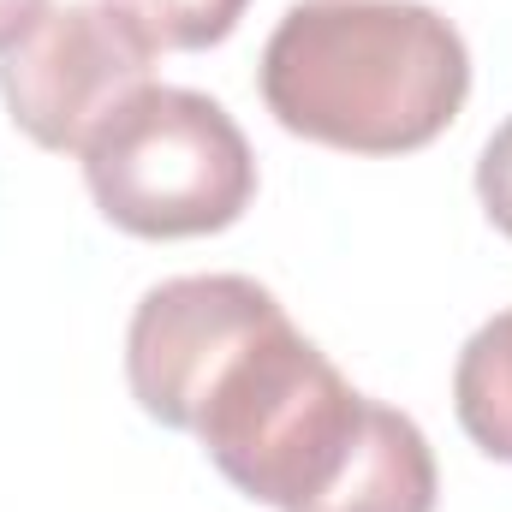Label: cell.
Segmentation results:
<instances>
[{"instance_id":"6da1fadb","label":"cell","mask_w":512,"mask_h":512,"mask_svg":"<svg viewBox=\"0 0 512 512\" xmlns=\"http://www.w3.org/2000/svg\"><path fill=\"white\" fill-rule=\"evenodd\" d=\"M471 96L465 36L423 0H298L262 48V102L292 137L405 155Z\"/></svg>"},{"instance_id":"52a82bcc","label":"cell","mask_w":512,"mask_h":512,"mask_svg":"<svg viewBox=\"0 0 512 512\" xmlns=\"http://www.w3.org/2000/svg\"><path fill=\"white\" fill-rule=\"evenodd\" d=\"M453 411H459V429L489 459L512 465V310L489 316L465 340L453 370Z\"/></svg>"},{"instance_id":"3957f363","label":"cell","mask_w":512,"mask_h":512,"mask_svg":"<svg viewBox=\"0 0 512 512\" xmlns=\"http://www.w3.org/2000/svg\"><path fill=\"white\" fill-rule=\"evenodd\" d=\"M84 185L120 233L197 239L251 209L256 155L215 96L149 84L84 143Z\"/></svg>"},{"instance_id":"ba28073f","label":"cell","mask_w":512,"mask_h":512,"mask_svg":"<svg viewBox=\"0 0 512 512\" xmlns=\"http://www.w3.org/2000/svg\"><path fill=\"white\" fill-rule=\"evenodd\" d=\"M120 12H131L155 48H215L239 30L251 0H114Z\"/></svg>"},{"instance_id":"5b68a950","label":"cell","mask_w":512,"mask_h":512,"mask_svg":"<svg viewBox=\"0 0 512 512\" xmlns=\"http://www.w3.org/2000/svg\"><path fill=\"white\" fill-rule=\"evenodd\" d=\"M274 310L280 298L245 274H179L149 286L126 328V376L137 405L167 429H191L203 387Z\"/></svg>"},{"instance_id":"9c48e42d","label":"cell","mask_w":512,"mask_h":512,"mask_svg":"<svg viewBox=\"0 0 512 512\" xmlns=\"http://www.w3.org/2000/svg\"><path fill=\"white\" fill-rule=\"evenodd\" d=\"M477 197H483L489 221L512 239V120L495 131V137L483 143V155H477Z\"/></svg>"},{"instance_id":"277c9868","label":"cell","mask_w":512,"mask_h":512,"mask_svg":"<svg viewBox=\"0 0 512 512\" xmlns=\"http://www.w3.org/2000/svg\"><path fill=\"white\" fill-rule=\"evenodd\" d=\"M155 42L114 0L42 6L12 42H0V96L12 126L42 149H78L149 90Z\"/></svg>"},{"instance_id":"8992f818","label":"cell","mask_w":512,"mask_h":512,"mask_svg":"<svg viewBox=\"0 0 512 512\" xmlns=\"http://www.w3.org/2000/svg\"><path fill=\"white\" fill-rule=\"evenodd\" d=\"M435 483L441 477H435V453L423 429L405 411L370 399L340 477L304 512H435Z\"/></svg>"},{"instance_id":"7a4b0ae2","label":"cell","mask_w":512,"mask_h":512,"mask_svg":"<svg viewBox=\"0 0 512 512\" xmlns=\"http://www.w3.org/2000/svg\"><path fill=\"white\" fill-rule=\"evenodd\" d=\"M370 399L274 310L203 387L191 435L262 507L304 512L346 465Z\"/></svg>"},{"instance_id":"30bf717a","label":"cell","mask_w":512,"mask_h":512,"mask_svg":"<svg viewBox=\"0 0 512 512\" xmlns=\"http://www.w3.org/2000/svg\"><path fill=\"white\" fill-rule=\"evenodd\" d=\"M36 12H42V0H0V42H12Z\"/></svg>"}]
</instances>
